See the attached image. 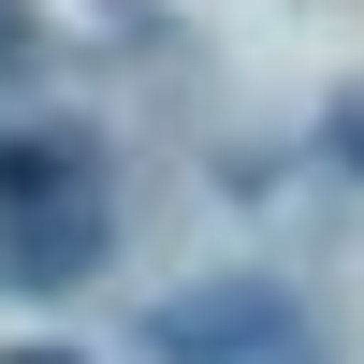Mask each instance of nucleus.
<instances>
[{"instance_id": "1", "label": "nucleus", "mask_w": 364, "mask_h": 364, "mask_svg": "<svg viewBox=\"0 0 364 364\" xmlns=\"http://www.w3.org/2000/svg\"><path fill=\"white\" fill-rule=\"evenodd\" d=\"M146 364H321L306 306H291L277 277H204V291H161V306L132 321Z\"/></svg>"}, {"instance_id": "2", "label": "nucleus", "mask_w": 364, "mask_h": 364, "mask_svg": "<svg viewBox=\"0 0 364 364\" xmlns=\"http://www.w3.org/2000/svg\"><path fill=\"white\" fill-rule=\"evenodd\" d=\"M87 262H102V204H87V190L15 204V219H0V291H73Z\"/></svg>"}, {"instance_id": "3", "label": "nucleus", "mask_w": 364, "mask_h": 364, "mask_svg": "<svg viewBox=\"0 0 364 364\" xmlns=\"http://www.w3.org/2000/svg\"><path fill=\"white\" fill-rule=\"evenodd\" d=\"M58 190H87V146L73 132H0V219L15 204H58Z\"/></svg>"}, {"instance_id": "4", "label": "nucleus", "mask_w": 364, "mask_h": 364, "mask_svg": "<svg viewBox=\"0 0 364 364\" xmlns=\"http://www.w3.org/2000/svg\"><path fill=\"white\" fill-rule=\"evenodd\" d=\"M29 44H44V29H29V0H0V73H29Z\"/></svg>"}, {"instance_id": "5", "label": "nucleus", "mask_w": 364, "mask_h": 364, "mask_svg": "<svg viewBox=\"0 0 364 364\" xmlns=\"http://www.w3.org/2000/svg\"><path fill=\"white\" fill-rule=\"evenodd\" d=\"M336 161L364 175V87H350V102H336Z\"/></svg>"}]
</instances>
